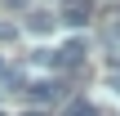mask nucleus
<instances>
[{"label": "nucleus", "instance_id": "obj_1", "mask_svg": "<svg viewBox=\"0 0 120 116\" xmlns=\"http://www.w3.org/2000/svg\"><path fill=\"white\" fill-rule=\"evenodd\" d=\"M94 18V4L89 0H62V22L67 27H85Z\"/></svg>", "mask_w": 120, "mask_h": 116}, {"label": "nucleus", "instance_id": "obj_2", "mask_svg": "<svg viewBox=\"0 0 120 116\" xmlns=\"http://www.w3.org/2000/svg\"><path fill=\"white\" fill-rule=\"evenodd\" d=\"M27 94H31L36 103H53V98H62V94H67V85H62V80H31V85H27Z\"/></svg>", "mask_w": 120, "mask_h": 116}, {"label": "nucleus", "instance_id": "obj_3", "mask_svg": "<svg viewBox=\"0 0 120 116\" xmlns=\"http://www.w3.org/2000/svg\"><path fill=\"white\" fill-rule=\"evenodd\" d=\"M85 49H89L85 40H67L62 49H53V54H58V67H80V63H85Z\"/></svg>", "mask_w": 120, "mask_h": 116}, {"label": "nucleus", "instance_id": "obj_4", "mask_svg": "<svg viewBox=\"0 0 120 116\" xmlns=\"http://www.w3.org/2000/svg\"><path fill=\"white\" fill-rule=\"evenodd\" d=\"M53 27H58V18H53V13H45V9H31V13H27V31H36V36H49Z\"/></svg>", "mask_w": 120, "mask_h": 116}, {"label": "nucleus", "instance_id": "obj_5", "mask_svg": "<svg viewBox=\"0 0 120 116\" xmlns=\"http://www.w3.org/2000/svg\"><path fill=\"white\" fill-rule=\"evenodd\" d=\"M62 116H94V107H89V103H71Z\"/></svg>", "mask_w": 120, "mask_h": 116}, {"label": "nucleus", "instance_id": "obj_6", "mask_svg": "<svg viewBox=\"0 0 120 116\" xmlns=\"http://www.w3.org/2000/svg\"><path fill=\"white\" fill-rule=\"evenodd\" d=\"M13 36H18V31H13L9 22H0V40H13Z\"/></svg>", "mask_w": 120, "mask_h": 116}, {"label": "nucleus", "instance_id": "obj_7", "mask_svg": "<svg viewBox=\"0 0 120 116\" xmlns=\"http://www.w3.org/2000/svg\"><path fill=\"white\" fill-rule=\"evenodd\" d=\"M22 116H45V112H22Z\"/></svg>", "mask_w": 120, "mask_h": 116}, {"label": "nucleus", "instance_id": "obj_8", "mask_svg": "<svg viewBox=\"0 0 120 116\" xmlns=\"http://www.w3.org/2000/svg\"><path fill=\"white\" fill-rule=\"evenodd\" d=\"M0 76H4V58H0Z\"/></svg>", "mask_w": 120, "mask_h": 116}]
</instances>
